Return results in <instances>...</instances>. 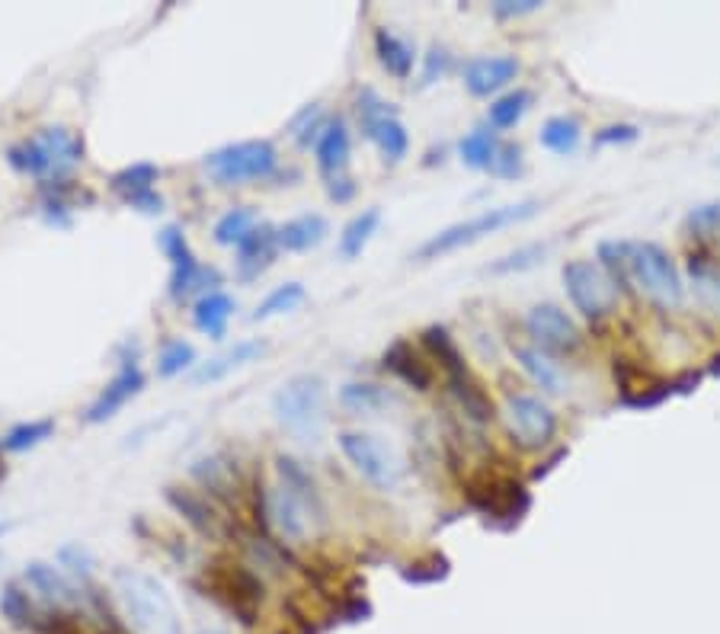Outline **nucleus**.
<instances>
[{
  "label": "nucleus",
  "instance_id": "obj_12",
  "mask_svg": "<svg viewBox=\"0 0 720 634\" xmlns=\"http://www.w3.org/2000/svg\"><path fill=\"white\" fill-rule=\"evenodd\" d=\"M23 580H26V587L33 590L35 597H39V602H42L49 612L77 615V612H84V609H87V602L97 600V597L84 593V587H80V583H74L67 573H62L58 568H52V565H42V561L26 565V570H23Z\"/></svg>",
  "mask_w": 720,
  "mask_h": 634
},
{
  "label": "nucleus",
  "instance_id": "obj_23",
  "mask_svg": "<svg viewBox=\"0 0 720 634\" xmlns=\"http://www.w3.org/2000/svg\"><path fill=\"white\" fill-rule=\"evenodd\" d=\"M513 353H516V359H519L525 375H528L541 391H548V395H563V388H567L563 372H560V366H557L545 350L519 343V346H513Z\"/></svg>",
  "mask_w": 720,
  "mask_h": 634
},
{
  "label": "nucleus",
  "instance_id": "obj_34",
  "mask_svg": "<svg viewBox=\"0 0 720 634\" xmlns=\"http://www.w3.org/2000/svg\"><path fill=\"white\" fill-rule=\"evenodd\" d=\"M496 151H499V141L491 129H474L471 135H464L459 144L461 161L474 170H491L496 161Z\"/></svg>",
  "mask_w": 720,
  "mask_h": 634
},
{
  "label": "nucleus",
  "instance_id": "obj_13",
  "mask_svg": "<svg viewBox=\"0 0 720 634\" xmlns=\"http://www.w3.org/2000/svg\"><path fill=\"white\" fill-rule=\"evenodd\" d=\"M212 590L244 625H250L257 619L262 583L254 570L240 568V565H218V570H212Z\"/></svg>",
  "mask_w": 720,
  "mask_h": 634
},
{
  "label": "nucleus",
  "instance_id": "obj_48",
  "mask_svg": "<svg viewBox=\"0 0 720 634\" xmlns=\"http://www.w3.org/2000/svg\"><path fill=\"white\" fill-rule=\"evenodd\" d=\"M327 193H330V200L350 202L353 200V193H356V186H353V180H350V176H333V180H327Z\"/></svg>",
  "mask_w": 720,
  "mask_h": 634
},
{
  "label": "nucleus",
  "instance_id": "obj_42",
  "mask_svg": "<svg viewBox=\"0 0 720 634\" xmlns=\"http://www.w3.org/2000/svg\"><path fill=\"white\" fill-rule=\"evenodd\" d=\"M691 237H720V202H708L691 208L686 218Z\"/></svg>",
  "mask_w": 720,
  "mask_h": 634
},
{
  "label": "nucleus",
  "instance_id": "obj_45",
  "mask_svg": "<svg viewBox=\"0 0 720 634\" xmlns=\"http://www.w3.org/2000/svg\"><path fill=\"white\" fill-rule=\"evenodd\" d=\"M62 561H65L67 568L74 577H90V570H94V558H90V551L87 548H80V545H67L65 551H62Z\"/></svg>",
  "mask_w": 720,
  "mask_h": 634
},
{
  "label": "nucleus",
  "instance_id": "obj_20",
  "mask_svg": "<svg viewBox=\"0 0 720 634\" xmlns=\"http://www.w3.org/2000/svg\"><path fill=\"white\" fill-rule=\"evenodd\" d=\"M318 168L321 173L333 180V176H346L350 158H353V138L343 119H330L327 129L318 138Z\"/></svg>",
  "mask_w": 720,
  "mask_h": 634
},
{
  "label": "nucleus",
  "instance_id": "obj_46",
  "mask_svg": "<svg viewBox=\"0 0 720 634\" xmlns=\"http://www.w3.org/2000/svg\"><path fill=\"white\" fill-rule=\"evenodd\" d=\"M637 126H631V122H619V126H605V129H599L595 132V144H631V141H637Z\"/></svg>",
  "mask_w": 720,
  "mask_h": 634
},
{
  "label": "nucleus",
  "instance_id": "obj_33",
  "mask_svg": "<svg viewBox=\"0 0 720 634\" xmlns=\"http://www.w3.org/2000/svg\"><path fill=\"white\" fill-rule=\"evenodd\" d=\"M449 385H452V391H455V398L464 407V413L471 417V420H477V423H487L493 417V401L487 398V391L471 378V372H464V375H455V378H449Z\"/></svg>",
  "mask_w": 720,
  "mask_h": 634
},
{
  "label": "nucleus",
  "instance_id": "obj_27",
  "mask_svg": "<svg viewBox=\"0 0 720 634\" xmlns=\"http://www.w3.org/2000/svg\"><path fill=\"white\" fill-rule=\"evenodd\" d=\"M362 132L368 135V138L378 144L382 158L391 161V164H400V161L407 158V151H410V135H407V126H404L394 112L382 116V119L372 122V126H365Z\"/></svg>",
  "mask_w": 720,
  "mask_h": 634
},
{
  "label": "nucleus",
  "instance_id": "obj_49",
  "mask_svg": "<svg viewBox=\"0 0 720 634\" xmlns=\"http://www.w3.org/2000/svg\"><path fill=\"white\" fill-rule=\"evenodd\" d=\"M711 372H714V375H720V356H714V359H711Z\"/></svg>",
  "mask_w": 720,
  "mask_h": 634
},
{
  "label": "nucleus",
  "instance_id": "obj_32",
  "mask_svg": "<svg viewBox=\"0 0 720 634\" xmlns=\"http://www.w3.org/2000/svg\"><path fill=\"white\" fill-rule=\"evenodd\" d=\"M531 90H509V94H503V97H496L491 103V109H487V119H491L493 129H499V132H506V129H516L519 122H523V116L531 109Z\"/></svg>",
  "mask_w": 720,
  "mask_h": 634
},
{
  "label": "nucleus",
  "instance_id": "obj_35",
  "mask_svg": "<svg viewBox=\"0 0 720 634\" xmlns=\"http://www.w3.org/2000/svg\"><path fill=\"white\" fill-rule=\"evenodd\" d=\"M254 228H257L254 208L240 205V208H230V212H225V215L218 218V225H215V240H218L222 247H240V244L254 234Z\"/></svg>",
  "mask_w": 720,
  "mask_h": 634
},
{
  "label": "nucleus",
  "instance_id": "obj_11",
  "mask_svg": "<svg viewBox=\"0 0 720 634\" xmlns=\"http://www.w3.org/2000/svg\"><path fill=\"white\" fill-rule=\"evenodd\" d=\"M503 420L523 449H545L557 433L555 410L531 395H509L503 404Z\"/></svg>",
  "mask_w": 720,
  "mask_h": 634
},
{
  "label": "nucleus",
  "instance_id": "obj_8",
  "mask_svg": "<svg viewBox=\"0 0 720 634\" xmlns=\"http://www.w3.org/2000/svg\"><path fill=\"white\" fill-rule=\"evenodd\" d=\"M276 168H279V151L266 138L237 141V144L218 148L215 154L205 158V170L222 186H240V183L266 180V176L276 173Z\"/></svg>",
  "mask_w": 720,
  "mask_h": 634
},
{
  "label": "nucleus",
  "instance_id": "obj_36",
  "mask_svg": "<svg viewBox=\"0 0 720 634\" xmlns=\"http://www.w3.org/2000/svg\"><path fill=\"white\" fill-rule=\"evenodd\" d=\"M423 343L426 350L436 356V363L445 368L449 378H455V375H464V372H468L464 359H461V350L455 346V340L449 336L445 327H429V331L423 334Z\"/></svg>",
  "mask_w": 720,
  "mask_h": 634
},
{
  "label": "nucleus",
  "instance_id": "obj_47",
  "mask_svg": "<svg viewBox=\"0 0 720 634\" xmlns=\"http://www.w3.org/2000/svg\"><path fill=\"white\" fill-rule=\"evenodd\" d=\"M538 7H541V0H496L493 13L499 20H516V17H525V13H535Z\"/></svg>",
  "mask_w": 720,
  "mask_h": 634
},
{
  "label": "nucleus",
  "instance_id": "obj_40",
  "mask_svg": "<svg viewBox=\"0 0 720 634\" xmlns=\"http://www.w3.org/2000/svg\"><path fill=\"white\" fill-rule=\"evenodd\" d=\"M193 363H196L193 343H186V340H166L161 356H158V372L164 378H173V375H183Z\"/></svg>",
  "mask_w": 720,
  "mask_h": 634
},
{
  "label": "nucleus",
  "instance_id": "obj_30",
  "mask_svg": "<svg viewBox=\"0 0 720 634\" xmlns=\"http://www.w3.org/2000/svg\"><path fill=\"white\" fill-rule=\"evenodd\" d=\"M378 225H382V212H378V208H362L359 215L340 234V257H343V260H356V257H362V250H365L368 240L375 237Z\"/></svg>",
  "mask_w": 720,
  "mask_h": 634
},
{
  "label": "nucleus",
  "instance_id": "obj_2",
  "mask_svg": "<svg viewBox=\"0 0 720 634\" xmlns=\"http://www.w3.org/2000/svg\"><path fill=\"white\" fill-rule=\"evenodd\" d=\"M276 471H279V481L266 491L262 509H266L269 523L276 526V533L301 545L324 523V506H321L311 474L298 465L295 459L279 455Z\"/></svg>",
  "mask_w": 720,
  "mask_h": 634
},
{
  "label": "nucleus",
  "instance_id": "obj_38",
  "mask_svg": "<svg viewBox=\"0 0 720 634\" xmlns=\"http://www.w3.org/2000/svg\"><path fill=\"white\" fill-rule=\"evenodd\" d=\"M55 433V420H33V423H17L10 433L0 439V449L7 452H30L35 445H42L45 439Z\"/></svg>",
  "mask_w": 720,
  "mask_h": 634
},
{
  "label": "nucleus",
  "instance_id": "obj_5",
  "mask_svg": "<svg viewBox=\"0 0 720 634\" xmlns=\"http://www.w3.org/2000/svg\"><path fill=\"white\" fill-rule=\"evenodd\" d=\"M538 202L525 200V202H513V205H496V208H487L474 218H464L459 225H449L442 232H436L429 240H423L413 254V260H439L445 254H455L461 247H471L491 234L503 232V228H513V225H523L528 218L538 215Z\"/></svg>",
  "mask_w": 720,
  "mask_h": 634
},
{
  "label": "nucleus",
  "instance_id": "obj_10",
  "mask_svg": "<svg viewBox=\"0 0 720 634\" xmlns=\"http://www.w3.org/2000/svg\"><path fill=\"white\" fill-rule=\"evenodd\" d=\"M161 250L166 254V260H170V295L176 301L190 299V295H208V289L218 282V272L208 267H202L196 260V254H193V247H190V240L183 237L180 228H164L161 232ZM215 292V289H212Z\"/></svg>",
  "mask_w": 720,
  "mask_h": 634
},
{
  "label": "nucleus",
  "instance_id": "obj_4",
  "mask_svg": "<svg viewBox=\"0 0 720 634\" xmlns=\"http://www.w3.org/2000/svg\"><path fill=\"white\" fill-rule=\"evenodd\" d=\"M276 423L298 442H318L327 427V385L318 375H295L272 395Z\"/></svg>",
  "mask_w": 720,
  "mask_h": 634
},
{
  "label": "nucleus",
  "instance_id": "obj_18",
  "mask_svg": "<svg viewBox=\"0 0 720 634\" xmlns=\"http://www.w3.org/2000/svg\"><path fill=\"white\" fill-rule=\"evenodd\" d=\"M519 77V62L513 55H491V58H471L464 65V87L474 97H491L509 87Z\"/></svg>",
  "mask_w": 720,
  "mask_h": 634
},
{
  "label": "nucleus",
  "instance_id": "obj_50",
  "mask_svg": "<svg viewBox=\"0 0 720 634\" xmlns=\"http://www.w3.org/2000/svg\"><path fill=\"white\" fill-rule=\"evenodd\" d=\"M198 634H225V632H215V628H205V632H198Z\"/></svg>",
  "mask_w": 720,
  "mask_h": 634
},
{
  "label": "nucleus",
  "instance_id": "obj_31",
  "mask_svg": "<svg viewBox=\"0 0 720 634\" xmlns=\"http://www.w3.org/2000/svg\"><path fill=\"white\" fill-rule=\"evenodd\" d=\"M541 144L548 148V151H555L560 158H567V154H573L577 148H580V141H583V126H580V119H573V116H551L545 126H541Z\"/></svg>",
  "mask_w": 720,
  "mask_h": 634
},
{
  "label": "nucleus",
  "instance_id": "obj_39",
  "mask_svg": "<svg viewBox=\"0 0 720 634\" xmlns=\"http://www.w3.org/2000/svg\"><path fill=\"white\" fill-rule=\"evenodd\" d=\"M548 244H528V247H519V250H513V254H506V257H499L496 264L491 267V272L496 276H509V272H525V269L538 267V264H545V257H548Z\"/></svg>",
  "mask_w": 720,
  "mask_h": 634
},
{
  "label": "nucleus",
  "instance_id": "obj_6",
  "mask_svg": "<svg viewBox=\"0 0 720 634\" xmlns=\"http://www.w3.org/2000/svg\"><path fill=\"white\" fill-rule=\"evenodd\" d=\"M7 158L20 173L39 176L45 183H62L67 173L84 161V141L62 126H52L13 144Z\"/></svg>",
  "mask_w": 720,
  "mask_h": 634
},
{
  "label": "nucleus",
  "instance_id": "obj_7",
  "mask_svg": "<svg viewBox=\"0 0 720 634\" xmlns=\"http://www.w3.org/2000/svg\"><path fill=\"white\" fill-rule=\"evenodd\" d=\"M336 445L346 455V462L353 465V471L362 481H368L375 491H397L400 487L407 465L388 439L362 433V430H346V433L336 436Z\"/></svg>",
  "mask_w": 720,
  "mask_h": 634
},
{
  "label": "nucleus",
  "instance_id": "obj_15",
  "mask_svg": "<svg viewBox=\"0 0 720 634\" xmlns=\"http://www.w3.org/2000/svg\"><path fill=\"white\" fill-rule=\"evenodd\" d=\"M468 497L471 503L491 516V519H506V523H519L528 509V494L519 481L513 477H484V481H474L468 487Z\"/></svg>",
  "mask_w": 720,
  "mask_h": 634
},
{
  "label": "nucleus",
  "instance_id": "obj_26",
  "mask_svg": "<svg viewBox=\"0 0 720 634\" xmlns=\"http://www.w3.org/2000/svg\"><path fill=\"white\" fill-rule=\"evenodd\" d=\"M230 314H234V299H230L228 292H208V295H202L196 301V308H193V324H196L198 331L205 336H212V340H222L225 331H228V321Z\"/></svg>",
  "mask_w": 720,
  "mask_h": 634
},
{
  "label": "nucleus",
  "instance_id": "obj_41",
  "mask_svg": "<svg viewBox=\"0 0 720 634\" xmlns=\"http://www.w3.org/2000/svg\"><path fill=\"white\" fill-rule=\"evenodd\" d=\"M166 501L173 503L193 526H196L198 533H212L215 526H212V509L205 506V503L193 497V494H186V491H176V487H170L166 491Z\"/></svg>",
  "mask_w": 720,
  "mask_h": 634
},
{
  "label": "nucleus",
  "instance_id": "obj_9",
  "mask_svg": "<svg viewBox=\"0 0 720 634\" xmlns=\"http://www.w3.org/2000/svg\"><path fill=\"white\" fill-rule=\"evenodd\" d=\"M560 276H563L567 299H570V304H573L583 318L599 321V318H605V314L615 311V304H619V286H615V279L599 267V264H592V260H570V264H563V272H560Z\"/></svg>",
  "mask_w": 720,
  "mask_h": 634
},
{
  "label": "nucleus",
  "instance_id": "obj_19",
  "mask_svg": "<svg viewBox=\"0 0 720 634\" xmlns=\"http://www.w3.org/2000/svg\"><path fill=\"white\" fill-rule=\"evenodd\" d=\"M262 353H266V343H262V340H240V343H234L230 350H225L222 356L202 363V366L193 372V385H215V382L228 378L230 372L257 363Z\"/></svg>",
  "mask_w": 720,
  "mask_h": 634
},
{
  "label": "nucleus",
  "instance_id": "obj_17",
  "mask_svg": "<svg viewBox=\"0 0 720 634\" xmlns=\"http://www.w3.org/2000/svg\"><path fill=\"white\" fill-rule=\"evenodd\" d=\"M158 176L161 173H158V168H151V164H131V168L119 170L112 176V190L129 202L131 208H138L144 215H158L164 208L161 193L154 190Z\"/></svg>",
  "mask_w": 720,
  "mask_h": 634
},
{
  "label": "nucleus",
  "instance_id": "obj_25",
  "mask_svg": "<svg viewBox=\"0 0 720 634\" xmlns=\"http://www.w3.org/2000/svg\"><path fill=\"white\" fill-rule=\"evenodd\" d=\"M340 404H343L350 413H356V417H375V413H382V410H388L391 404H397V398H394L388 388H382V385L350 382V385L340 388Z\"/></svg>",
  "mask_w": 720,
  "mask_h": 634
},
{
  "label": "nucleus",
  "instance_id": "obj_28",
  "mask_svg": "<svg viewBox=\"0 0 720 634\" xmlns=\"http://www.w3.org/2000/svg\"><path fill=\"white\" fill-rule=\"evenodd\" d=\"M688 286H691V295L705 308L720 311V264L714 257L695 254L688 260Z\"/></svg>",
  "mask_w": 720,
  "mask_h": 634
},
{
  "label": "nucleus",
  "instance_id": "obj_3",
  "mask_svg": "<svg viewBox=\"0 0 720 634\" xmlns=\"http://www.w3.org/2000/svg\"><path fill=\"white\" fill-rule=\"evenodd\" d=\"M116 597L122 605V615L138 634H180V612L176 602L166 593V587L135 568H119L112 573Z\"/></svg>",
  "mask_w": 720,
  "mask_h": 634
},
{
  "label": "nucleus",
  "instance_id": "obj_43",
  "mask_svg": "<svg viewBox=\"0 0 720 634\" xmlns=\"http://www.w3.org/2000/svg\"><path fill=\"white\" fill-rule=\"evenodd\" d=\"M491 170L496 176H503V180H516L523 173V148L519 144H499Z\"/></svg>",
  "mask_w": 720,
  "mask_h": 634
},
{
  "label": "nucleus",
  "instance_id": "obj_1",
  "mask_svg": "<svg viewBox=\"0 0 720 634\" xmlns=\"http://www.w3.org/2000/svg\"><path fill=\"white\" fill-rule=\"evenodd\" d=\"M599 267L615 279V286H637V292L659 308L683 304V276L654 240H609L599 247Z\"/></svg>",
  "mask_w": 720,
  "mask_h": 634
},
{
  "label": "nucleus",
  "instance_id": "obj_16",
  "mask_svg": "<svg viewBox=\"0 0 720 634\" xmlns=\"http://www.w3.org/2000/svg\"><path fill=\"white\" fill-rule=\"evenodd\" d=\"M141 388H144L141 368L135 366V363H126V366L112 375V382L99 391L97 401L87 407V423H106V420H112L135 395H141Z\"/></svg>",
  "mask_w": 720,
  "mask_h": 634
},
{
  "label": "nucleus",
  "instance_id": "obj_44",
  "mask_svg": "<svg viewBox=\"0 0 720 634\" xmlns=\"http://www.w3.org/2000/svg\"><path fill=\"white\" fill-rule=\"evenodd\" d=\"M449 65H452V55L442 45H432L423 58V84H436L439 77H445Z\"/></svg>",
  "mask_w": 720,
  "mask_h": 634
},
{
  "label": "nucleus",
  "instance_id": "obj_14",
  "mask_svg": "<svg viewBox=\"0 0 720 634\" xmlns=\"http://www.w3.org/2000/svg\"><path fill=\"white\" fill-rule=\"evenodd\" d=\"M525 331L535 340V346L545 350L548 356L551 353H573L583 340L573 318L557 304H535L525 314Z\"/></svg>",
  "mask_w": 720,
  "mask_h": 634
},
{
  "label": "nucleus",
  "instance_id": "obj_24",
  "mask_svg": "<svg viewBox=\"0 0 720 634\" xmlns=\"http://www.w3.org/2000/svg\"><path fill=\"white\" fill-rule=\"evenodd\" d=\"M327 232L330 225L324 215H298L292 222H286L282 228H276V237H279V250L301 254V250L318 247L327 237Z\"/></svg>",
  "mask_w": 720,
  "mask_h": 634
},
{
  "label": "nucleus",
  "instance_id": "obj_37",
  "mask_svg": "<svg viewBox=\"0 0 720 634\" xmlns=\"http://www.w3.org/2000/svg\"><path fill=\"white\" fill-rule=\"evenodd\" d=\"M304 301V286L301 282H286V286H276L266 299L257 304L254 311V321H269V318H279V314H289L295 311L298 304Z\"/></svg>",
  "mask_w": 720,
  "mask_h": 634
},
{
  "label": "nucleus",
  "instance_id": "obj_29",
  "mask_svg": "<svg viewBox=\"0 0 720 634\" xmlns=\"http://www.w3.org/2000/svg\"><path fill=\"white\" fill-rule=\"evenodd\" d=\"M375 55H378L382 67H385L391 77H397V80H407L410 71H413V62H417L413 45H410L407 39L394 35L391 30H378V33H375Z\"/></svg>",
  "mask_w": 720,
  "mask_h": 634
},
{
  "label": "nucleus",
  "instance_id": "obj_21",
  "mask_svg": "<svg viewBox=\"0 0 720 634\" xmlns=\"http://www.w3.org/2000/svg\"><path fill=\"white\" fill-rule=\"evenodd\" d=\"M385 368L391 372L394 378H400L407 388L429 391V385H432V372L423 363V356L407 340H397L385 350Z\"/></svg>",
  "mask_w": 720,
  "mask_h": 634
},
{
  "label": "nucleus",
  "instance_id": "obj_22",
  "mask_svg": "<svg viewBox=\"0 0 720 634\" xmlns=\"http://www.w3.org/2000/svg\"><path fill=\"white\" fill-rule=\"evenodd\" d=\"M276 250H279V237L272 225H257L254 234L237 247V269L244 279H257L262 269L276 260Z\"/></svg>",
  "mask_w": 720,
  "mask_h": 634
}]
</instances>
